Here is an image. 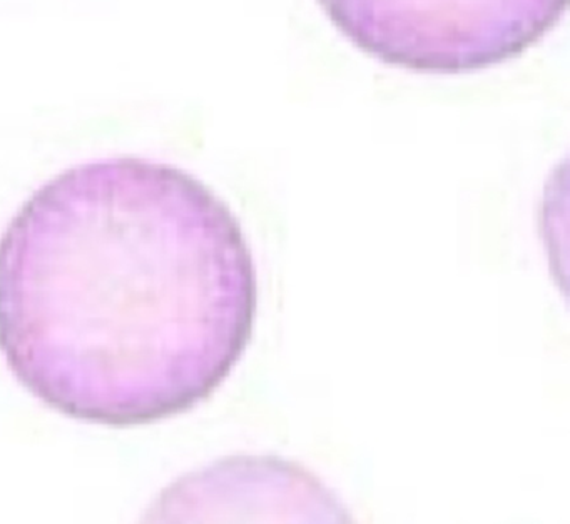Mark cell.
<instances>
[{
  "label": "cell",
  "instance_id": "cell-3",
  "mask_svg": "<svg viewBox=\"0 0 570 524\" xmlns=\"http://www.w3.org/2000/svg\"><path fill=\"white\" fill-rule=\"evenodd\" d=\"M138 524H358L308 467L273 454H238L183 474Z\"/></svg>",
  "mask_w": 570,
  "mask_h": 524
},
{
  "label": "cell",
  "instance_id": "cell-2",
  "mask_svg": "<svg viewBox=\"0 0 570 524\" xmlns=\"http://www.w3.org/2000/svg\"><path fill=\"white\" fill-rule=\"evenodd\" d=\"M333 26L380 62L425 73L499 66L539 42L567 0H318Z\"/></svg>",
  "mask_w": 570,
  "mask_h": 524
},
{
  "label": "cell",
  "instance_id": "cell-1",
  "mask_svg": "<svg viewBox=\"0 0 570 524\" xmlns=\"http://www.w3.org/2000/svg\"><path fill=\"white\" fill-rule=\"evenodd\" d=\"M256 310L242 224L171 164L69 167L0 236V354L72 419L138 426L193 409L242 359Z\"/></svg>",
  "mask_w": 570,
  "mask_h": 524
}]
</instances>
